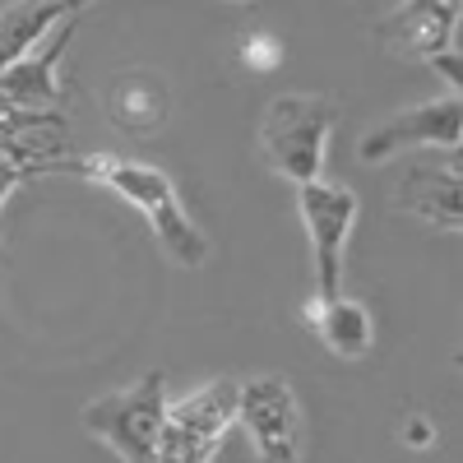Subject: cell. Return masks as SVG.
Segmentation results:
<instances>
[{"label":"cell","mask_w":463,"mask_h":463,"mask_svg":"<svg viewBox=\"0 0 463 463\" xmlns=\"http://www.w3.org/2000/svg\"><path fill=\"white\" fill-rule=\"evenodd\" d=\"M65 172L70 176H84V181L111 190V195H121L126 204H135L144 213V222L153 227V237H158V246L167 250L172 264H181V269H204L209 264V237H204V227L190 218L176 181L163 167L126 158V153H111V148H93V153L70 158Z\"/></svg>","instance_id":"cell-1"},{"label":"cell","mask_w":463,"mask_h":463,"mask_svg":"<svg viewBox=\"0 0 463 463\" xmlns=\"http://www.w3.org/2000/svg\"><path fill=\"white\" fill-rule=\"evenodd\" d=\"M338 98L329 93H279L260 111V153L283 181H325V153L338 126Z\"/></svg>","instance_id":"cell-2"},{"label":"cell","mask_w":463,"mask_h":463,"mask_svg":"<svg viewBox=\"0 0 463 463\" xmlns=\"http://www.w3.org/2000/svg\"><path fill=\"white\" fill-rule=\"evenodd\" d=\"M167 417V375L148 371L126 390H111L84 403L80 421L121 463H158V431Z\"/></svg>","instance_id":"cell-3"},{"label":"cell","mask_w":463,"mask_h":463,"mask_svg":"<svg viewBox=\"0 0 463 463\" xmlns=\"http://www.w3.org/2000/svg\"><path fill=\"white\" fill-rule=\"evenodd\" d=\"M237 427L255 445L260 463H301L306 454V412L297 403L292 380L279 371H260L237 390Z\"/></svg>","instance_id":"cell-4"},{"label":"cell","mask_w":463,"mask_h":463,"mask_svg":"<svg viewBox=\"0 0 463 463\" xmlns=\"http://www.w3.org/2000/svg\"><path fill=\"white\" fill-rule=\"evenodd\" d=\"M297 213L301 227L311 237V255H316V301H329L343 292V255L353 241L357 227V195L347 185L334 181H306L297 185Z\"/></svg>","instance_id":"cell-5"},{"label":"cell","mask_w":463,"mask_h":463,"mask_svg":"<svg viewBox=\"0 0 463 463\" xmlns=\"http://www.w3.org/2000/svg\"><path fill=\"white\" fill-rule=\"evenodd\" d=\"M458 130H463V102H458V93H445V98H431L421 107L394 111L390 121H375L357 144V158L362 163H384L403 148L458 153Z\"/></svg>","instance_id":"cell-6"},{"label":"cell","mask_w":463,"mask_h":463,"mask_svg":"<svg viewBox=\"0 0 463 463\" xmlns=\"http://www.w3.org/2000/svg\"><path fill=\"white\" fill-rule=\"evenodd\" d=\"M74 33H80V14L61 19L28 56L0 70V111H61V65Z\"/></svg>","instance_id":"cell-7"},{"label":"cell","mask_w":463,"mask_h":463,"mask_svg":"<svg viewBox=\"0 0 463 463\" xmlns=\"http://www.w3.org/2000/svg\"><path fill=\"white\" fill-rule=\"evenodd\" d=\"M390 200L399 213H412L421 222H431L445 237L463 232V213H458V153H445L440 163H408L394 176Z\"/></svg>","instance_id":"cell-8"},{"label":"cell","mask_w":463,"mask_h":463,"mask_svg":"<svg viewBox=\"0 0 463 463\" xmlns=\"http://www.w3.org/2000/svg\"><path fill=\"white\" fill-rule=\"evenodd\" d=\"M0 153L28 176L65 172L70 153V126L61 111H0Z\"/></svg>","instance_id":"cell-9"},{"label":"cell","mask_w":463,"mask_h":463,"mask_svg":"<svg viewBox=\"0 0 463 463\" xmlns=\"http://www.w3.org/2000/svg\"><path fill=\"white\" fill-rule=\"evenodd\" d=\"M102 116H107V126L111 130H121V135H158L167 126V116H172V84L163 80L158 70H121V74H111V84L102 89Z\"/></svg>","instance_id":"cell-10"},{"label":"cell","mask_w":463,"mask_h":463,"mask_svg":"<svg viewBox=\"0 0 463 463\" xmlns=\"http://www.w3.org/2000/svg\"><path fill=\"white\" fill-rule=\"evenodd\" d=\"M458 14L445 10L440 0H399V5L380 19L375 43L403 61H431L440 52H454Z\"/></svg>","instance_id":"cell-11"},{"label":"cell","mask_w":463,"mask_h":463,"mask_svg":"<svg viewBox=\"0 0 463 463\" xmlns=\"http://www.w3.org/2000/svg\"><path fill=\"white\" fill-rule=\"evenodd\" d=\"M301 320L311 325V334L329 347L338 362H362L375 353V316L371 306L357 297H329V301H306L301 306Z\"/></svg>","instance_id":"cell-12"},{"label":"cell","mask_w":463,"mask_h":463,"mask_svg":"<svg viewBox=\"0 0 463 463\" xmlns=\"http://www.w3.org/2000/svg\"><path fill=\"white\" fill-rule=\"evenodd\" d=\"M237 390H241V380L218 375L200 384V390L181 394L176 403H167V421H176V427L195 431V436H209V440H227V431L237 427Z\"/></svg>","instance_id":"cell-13"},{"label":"cell","mask_w":463,"mask_h":463,"mask_svg":"<svg viewBox=\"0 0 463 463\" xmlns=\"http://www.w3.org/2000/svg\"><path fill=\"white\" fill-rule=\"evenodd\" d=\"M74 10L65 0H14V5H5L0 10V70L14 65L19 56H28Z\"/></svg>","instance_id":"cell-14"},{"label":"cell","mask_w":463,"mask_h":463,"mask_svg":"<svg viewBox=\"0 0 463 463\" xmlns=\"http://www.w3.org/2000/svg\"><path fill=\"white\" fill-rule=\"evenodd\" d=\"M222 449V440H209V436H195L176 427V421L163 417V431H158V463H213Z\"/></svg>","instance_id":"cell-15"},{"label":"cell","mask_w":463,"mask_h":463,"mask_svg":"<svg viewBox=\"0 0 463 463\" xmlns=\"http://www.w3.org/2000/svg\"><path fill=\"white\" fill-rule=\"evenodd\" d=\"M399 440H403L408 449H431V445H436V421H431L427 412H403Z\"/></svg>","instance_id":"cell-16"},{"label":"cell","mask_w":463,"mask_h":463,"mask_svg":"<svg viewBox=\"0 0 463 463\" xmlns=\"http://www.w3.org/2000/svg\"><path fill=\"white\" fill-rule=\"evenodd\" d=\"M246 52H255V70H274L279 65V43L274 37H246Z\"/></svg>","instance_id":"cell-17"},{"label":"cell","mask_w":463,"mask_h":463,"mask_svg":"<svg viewBox=\"0 0 463 463\" xmlns=\"http://www.w3.org/2000/svg\"><path fill=\"white\" fill-rule=\"evenodd\" d=\"M427 65H436V70H440V80L449 84V93H458V84H463V70H458V47H454V52H440V56H431Z\"/></svg>","instance_id":"cell-18"},{"label":"cell","mask_w":463,"mask_h":463,"mask_svg":"<svg viewBox=\"0 0 463 463\" xmlns=\"http://www.w3.org/2000/svg\"><path fill=\"white\" fill-rule=\"evenodd\" d=\"M19 185H24V172H19V167L5 158V153H0V209H5V200L14 195Z\"/></svg>","instance_id":"cell-19"},{"label":"cell","mask_w":463,"mask_h":463,"mask_svg":"<svg viewBox=\"0 0 463 463\" xmlns=\"http://www.w3.org/2000/svg\"><path fill=\"white\" fill-rule=\"evenodd\" d=\"M65 5H70V10H74V14H80V10H84V5H93V0H65Z\"/></svg>","instance_id":"cell-20"},{"label":"cell","mask_w":463,"mask_h":463,"mask_svg":"<svg viewBox=\"0 0 463 463\" xmlns=\"http://www.w3.org/2000/svg\"><path fill=\"white\" fill-rule=\"evenodd\" d=\"M232 5H255V0H232Z\"/></svg>","instance_id":"cell-21"}]
</instances>
